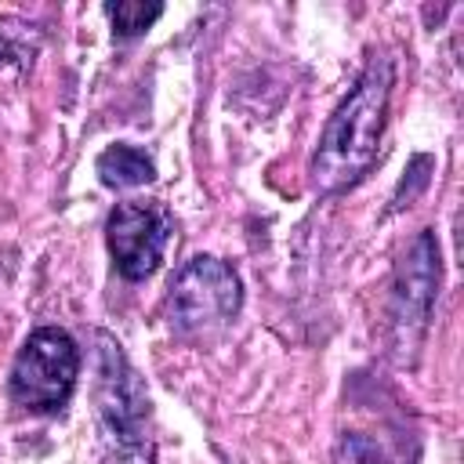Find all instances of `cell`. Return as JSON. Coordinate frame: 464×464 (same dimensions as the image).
<instances>
[{
  "label": "cell",
  "mask_w": 464,
  "mask_h": 464,
  "mask_svg": "<svg viewBox=\"0 0 464 464\" xmlns=\"http://www.w3.org/2000/svg\"><path fill=\"white\" fill-rule=\"evenodd\" d=\"M392 83H395L392 58L384 51L370 54L355 87L341 98V105L326 120L319 145L312 152L308 178H312L315 192H323V196L344 192V188L359 185L362 174L373 167L377 149H381V134L388 123Z\"/></svg>",
  "instance_id": "1"
},
{
  "label": "cell",
  "mask_w": 464,
  "mask_h": 464,
  "mask_svg": "<svg viewBox=\"0 0 464 464\" xmlns=\"http://www.w3.org/2000/svg\"><path fill=\"white\" fill-rule=\"evenodd\" d=\"M94 402H98V435L102 464H152L156 446L149 435V392L130 366L120 341L105 330L94 334Z\"/></svg>",
  "instance_id": "2"
},
{
  "label": "cell",
  "mask_w": 464,
  "mask_h": 464,
  "mask_svg": "<svg viewBox=\"0 0 464 464\" xmlns=\"http://www.w3.org/2000/svg\"><path fill=\"white\" fill-rule=\"evenodd\" d=\"M442 279V254L431 228H420L395 261L388 294V352L399 366H413L431 326Z\"/></svg>",
  "instance_id": "3"
},
{
  "label": "cell",
  "mask_w": 464,
  "mask_h": 464,
  "mask_svg": "<svg viewBox=\"0 0 464 464\" xmlns=\"http://www.w3.org/2000/svg\"><path fill=\"white\" fill-rule=\"evenodd\" d=\"M243 308V283L236 268L214 254L188 257L167 283L163 319L181 337H207L225 330Z\"/></svg>",
  "instance_id": "4"
},
{
  "label": "cell",
  "mask_w": 464,
  "mask_h": 464,
  "mask_svg": "<svg viewBox=\"0 0 464 464\" xmlns=\"http://www.w3.org/2000/svg\"><path fill=\"white\" fill-rule=\"evenodd\" d=\"M80 348L62 326H36L7 373V395L25 413H62L76 392Z\"/></svg>",
  "instance_id": "5"
},
{
  "label": "cell",
  "mask_w": 464,
  "mask_h": 464,
  "mask_svg": "<svg viewBox=\"0 0 464 464\" xmlns=\"http://www.w3.org/2000/svg\"><path fill=\"white\" fill-rule=\"evenodd\" d=\"M170 232H174V218L163 203H138V199L116 203L105 218V243L116 272L130 283L149 279L167 254Z\"/></svg>",
  "instance_id": "6"
},
{
  "label": "cell",
  "mask_w": 464,
  "mask_h": 464,
  "mask_svg": "<svg viewBox=\"0 0 464 464\" xmlns=\"http://www.w3.org/2000/svg\"><path fill=\"white\" fill-rule=\"evenodd\" d=\"M402 428L395 435H377L370 428H348L337 435L334 464H413L417 453H406Z\"/></svg>",
  "instance_id": "7"
},
{
  "label": "cell",
  "mask_w": 464,
  "mask_h": 464,
  "mask_svg": "<svg viewBox=\"0 0 464 464\" xmlns=\"http://www.w3.org/2000/svg\"><path fill=\"white\" fill-rule=\"evenodd\" d=\"M94 170H98L102 185H109V188H138L156 178L152 156L130 141H116V145L102 149L94 160Z\"/></svg>",
  "instance_id": "8"
},
{
  "label": "cell",
  "mask_w": 464,
  "mask_h": 464,
  "mask_svg": "<svg viewBox=\"0 0 464 464\" xmlns=\"http://www.w3.org/2000/svg\"><path fill=\"white\" fill-rule=\"evenodd\" d=\"M44 33L36 22L22 18V14H4L0 18V69L14 65V69H29L33 58L40 54Z\"/></svg>",
  "instance_id": "9"
},
{
  "label": "cell",
  "mask_w": 464,
  "mask_h": 464,
  "mask_svg": "<svg viewBox=\"0 0 464 464\" xmlns=\"http://www.w3.org/2000/svg\"><path fill=\"white\" fill-rule=\"evenodd\" d=\"M105 14L112 22V36L116 40H134L145 29H152V22L163 14V4H141V0H120V4H105Z\"/></svg>",
  "instance_id": "10"
}]
</instances>
